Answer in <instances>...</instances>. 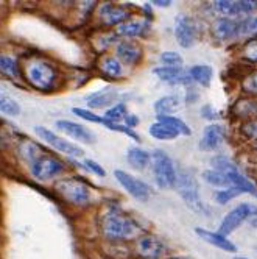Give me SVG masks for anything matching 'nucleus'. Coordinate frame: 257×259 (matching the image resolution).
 Here are the masks:
<instances>
[{"label":"nucleus","mask_w":257,"mask_h":259,"mask_svg":"<svg viewBox=\"0 0 257 259\" xmlns=\"http://www.w3.org/2000/svg\"><path fill=\"white\" fill-rule=\"evenodd\" d=\"M22 153L24 158L30 162L31 175L39 181H47L64 170V165L61 161L44 153L38 145L31 142L22 145Z\"/></svg>","instance_id":"f257e3e1"},{"label":"nucleus","mask_w":257,"mask_h":259,"mask_svg":"<svg viewBox=\"0 0 257 259\" xmlns=\"http://www.w3.org/2000/svg\"><path fill=\"white\" fill-rule=\"evenodd\" d=\"M103 233L109 239H117V240H125L131 239L139 233V228L136 225V222L131 220L130 217H126L120 211H111L103 217L101 222Z\"/></svg>","instance_id":"f03ea898"},{"label":"nucleus","mask_w":257,"mask_h":259,"mask_svg":"<svg viewBox=\"0 0 257 259\" xmlns=\"http://www.w3.org/2000/svg\"><path fill=\"white\" fill-rule=\"evenodd\" d=\"M25 77L33 88L48 92L57 86L58 72L48 61L33 60L25 69Z\"/></svg>","instance_id":"7ed1b4c3"},{"label":"nucleus","mask_w":257,"mask_h":259,"mask_svg":"<svg viewBox=\"0 0 257 259\" xmlns=\"http://www.w3.org/2000/svg\"><path fill=\"white\" fill-rule=\"evenodd\" d=\"M176 189H178V194L182 197L187 203V206L190 209H193L195 212H199V214H208L209 209L203 205V201L199 198V194H198V183L195 180V177L190 174V172H181L179 175H176Z\"/></svg>","instance_id":"20e7f679"},{"label":"nucleus","mask_w":257,"mask_h":259,"mask_svg":"<svg viewBox=\"0 0 257 259\" xmlns=\"http://www.w3.org/2000/svg\"><path fill=\"white\" fill-rule=\"evenodd\" d=\"M151 165L156 184L162 189L173 188L176 184V170L173 161L164 150H155L151 153Z\"/></svg>","instance_id":"39448f33"},{"label":"nucleus","mask_w":257,"mask_h":259,"mask_svg":"<svg viewBox=\"0 0 257 259\" xmlns=\"http://www.w3.org/2000/svg\"><path fill=\"white\" fill-rule=\"evenodd\" d=\"M34 132L44 142H47L50 147H53V149H57L58 152H61L64 155H69V156H73V158H81L84 155L81 147H78L77 144H73V142H69L67 139L58 136L57 133H53L52 130H48L45 126L38 125L34 128Z\"/></svg>","instance_id":"423d86ee"},{"label":"nucleus","mask_w":257,"mask_h":259,"mask_svg":"<svg viewBox=\"0 0 257 259\" xmlns=\"http://www.w3.org/2000/svg\"><path fill=\"white\" fill-rule=\"evenodd\" d=\"M58 189L60 192L70 201V203H75L78 206H84L90 201V191L86 184L77 178H67L63 180L58 184Z\"/></svg>","instance_id":"0eeeda50"},{"label":"nucleus","mask_w":257,"mask_h":259,"mask_svg":"<svg viewBox=\"0 0 257 259\" xmlns=\"http://www.w3.org/2000/svg\"><path fill=\"white\" fill-rule=\"evenodd\" d=\"M117 181L120 183V186L130 194L131 197H134L136 200L140 201H146L151 195V188L146 183H143L142 180L133 177L131 174H128L125 170H116L114 172Z\"/></svg>","instance_id":"6e6552de"},{"label":"nucleus","mask_w":257,"mask_h":259,"mask_svg":"<svg viewBox=\"0 0 257 259\" xmlns=\"http://www.w3.org/2000/svg\"><path fill=\"white\" fill-rule=\"evenodd\" d=\"M175 38L182 49H190L196 41V25L187 16L179 14L175 19Z\"/></svg>","instance_id":"1a4fd4ad"},{"label":"nucleus","mask_w":257,"mask_h":259,"mask_svg":"<svg viewBox=\"0 0 257 259\" xmlns=\"http://www.w3.org/2000/svg\"><path fill=\"white\" fill-rule=\"evenodd\" d=\"M251 206L252 205H249V203H242V205L235 206L231 212H228L226 217L222 222V225H220L218 234H222V236L226 237L228 234L235 231L245 220H248V215L251 212Z\"/></svg>","instance_id":"9d476101"},{"label":"nucleus","mask_w":257,"mask_h":259,"mask_svg":"<svg viewBox=\"0 0 257 259\" xmlns=\"http://www.w3.org/2000/svg\"><path fill=\"white\" fill-rule=\"evenodd\" d=\"M55 126H57L58 130H61V133L67 135L69 138L75 139L78 142H84V144H94L95 142L94 133L81 123L72 122V120H57L55 122Z\"/></svg>","instance_id":"9b49d317"},{"label":"nucleus","mask_w":257,"mask_h":259,"mask_svg":"<svg viewBox=\"0 0 257 259\" xmlns=\"http://www.w3.org/2000/svg\"><path fill=\"white\" fill-rule=\"evenodd\" d=\"M136 251L139 253L140 257L145 259H158L164 253V244L161 239L151 234H145L137 239L136 242Z\"/></svg>","instance_id":"f8f14e48"},{"label":"nucleus","mask_w":257,"mask_h":259,"mask_svg":"<svg viewBox=\"0 0 257 259\" xmlns=\"http://www.w3.org/2000/svg\"><path fill=\"white\" fill-rule=\"evenodd\" d=\"M155 75H158L162 81L170 83V84H189L192 83V78L189 72H186L182 67H156Z\"/></svg>","instance_id":"ddd939ff"},{"label":"nucleus","mask_w":257,"mask_h":259,"mask_svg":"<svg viewBox=\"0 0 257 259\" xmlns=\"http://www.w3.org/2000/svg\"><path fill=\"white\" fill-rule=\"evenodd\" d=\"M223 139H225L223 126H220L217 123L208 125L203 132V136H201V139H199V149L204 150V152L215 150L217 147L223 142Z\"/></svg>","instance_id":"4468645a"},{"label":"nucleus","mask_w":257,"mask_h":259,"mask_svg":"<svg viewBox=\"0 0 257 259\" xmlns=\"http://www.w3.org/2000/svg\"><path fill=\"white\" fill-rule=\"evenodd\" d=\"M100 17L106 25H120L130 17V11L123 7L113 5V4H105L100 8Z\"/></svg>","instance_id":"2eb2a0df"},{"label":"nucleus","mask_w":257,"mask_h":259,"mask_svg":"<svg viewBox=\"0 0 257 259\" xmlns=\"http://www.w3.org/2000/svg\"><path fill=\"white\" fill-rule=\"evenodd\" d=\"M195 233H196L201 239H203V240H206L208 244H211V245H214V247H217V248H220V250H225V251H229V253H235V251H237V247L231 242L229 239H226V237L222 236V234L212 233V231L204 230V228H201V227L195 228Z\"/></svg>","instance_id":"dca6fc26"},{"label":"nucleus","mask_w":257,"mask_h":259,"mask_svg":"<svg viewBox=\"0 0 257 259\" xmlns=\"http://www.w3.org/2000/svg\"><path fill=\"white\" fill-rule=\"evenodd\" d=\"M116 55H117V60L120 63H125V64H136L139 63L140 57H142V50L137 44L134 42H128V41H123V42H119L117 47H116Z\"/></svg>","instance_id":"f3484780"},{"label":"nucleus","mask_w":257,"mask_h":259,"mask_svg":"<svg viewBox=\"0 0 257 259\" xmlns=\"http://www.w3.org/2000/svg\"><path fill=\"white\" fill-rule=\"evenodd\" d=\"M119 97V92L114 89H101L86 97V103L90 108H106L111 106Z\"/></svg>","instance_id":"a211bd4d"},{"label":"nucleus","mask_w":257,"mask_h":259,"mask_svg":"<svg viewBox=\"0 0 257 259\" xmlns=\"http://www.w3.org/2000/svg\"><path fill=\"white\" fill-rule=\"evenodd\" d=\"M126 159L134 169L145 170L151 164V153L140 149V147H130L126 153Z\"/></svg>","instance_id":"6ab92c4d"},{"label":"nucleus","mask_w":257,"mask_h":259,"mask_svg":"<svg viewBox=\"0 0 257 259\" xmlns=\"http://www.w3.org/2000/svg\"><path fill=\"white\" fill-rule=\"evenodd\" d=\"M148 28H150V24L146 21L128 19L119 25V33L122 36H126V38H136V36H142Z\"/></svg>","instance_id":"aec40b11"},{"label":"nucleus","mask_w":257,"mask_h":259,"mask_svg":"<svg viewBox=\"0 0 257 259\" xmlns=\"http://www.w3.org/2000/svg\"><path fill=\"white\" fill-rule=\"evenodd\" d=\"M212 31L218 41H228L237 34V24L229 19H218L214 22Z\"/></svg>","instance_id":"412c9836"},{"label":"nucleus","mask_w":257,"mask_h":259,"mask_svg":"<svg viewBox=\"0 0 257 259\" xmlns=\"http://www.w3.org/2000/svg\"><path fill=\"white\" fill-rule=\"evenodd\" d=\"M181 108V100L178 96H165L155 103V111L158 116H172Z\"/></svg>","instance_id":"4be33fe9"},{"label":"nucleus","mask_w":257,"mask_h":259,"mask_svg":"<svg viewBox=\"0 0 257 259\" xmlns=\"http://www.w3.org/2000/svg\"><path fill=\"white\" fill-rule=\"evenodd\" d=\"M189 75L192 78V81H196L198 84L208 88L211 84L212 75H214V70L211 66H204V64H196L192 66L189 70Z\"/></svg>","instance_id":"5701e85b"},{"label":"nucleus","mask_w":257,"mask_h":259,"mask_svg":"<svg viewBox=\"0 0 257 259\" xmlns=\"http://www.w3.org/2000/svg\"><path fill=\"white\" fill-rule=\"evenodd\" d=\"M100 69L109 78H117L122 77L123 73V66L122 63L116 58V57H105L100 61Z\"/></svg>","instance_id":"b1692460"},{"label":"nucleus","mask_w":257,"mask_h":259,"mask_svg":"<svg viewBox=\"0 0 257 259\" xmlns=\"http://www.w3.org/2000/svg\"><path fill=\"white\" fill-rule=\"evenodd\" d=\"M148 133L155 139H159V141H172V139H176L179 136V133L175 132L173 128H170L169 125H165V123H161V122H155L150 126Z\"/></svg>","instance_id":"393cba45"},{"label":"nucleus","mask_w":257,"mask_h":259,"mask_svg":"<svg viewBox=\"0 0 257 259\" xmlns=\"http://www.w3.org/2000/svg\"><path fill=\"white\" fill-rule=\"evenodd\" d=\"M158 122L169 125L170 128L175 130V132H178L179 135H184V136H190L192 135L190 126L186 122H182L181 119L175 117V116H158Z\"/></svg>","instance_id":"a878e982"},{"label":"nucleus","mask_w":257,"mask_h":259,"mask_svg":"<svg viewBox=\"0 0 257 259\" xmlns=\"http://www.w3.org/2000/svg\"><path fill=\"white\" fill-rule=\"evenodd\" d=\"M0 113L11 116V117H16V116L21 114L19 103H17L14 99L8 97L7 94H4L2 91H0Z\"/></svg>","instance_id":"bb28decb"},{"label":"nucleus","mask_w":257,"mask_h":259,"mask_svg":"<svg viewBox=\"0 0 257 259\" xmlns=\"http://www.w3.org/2000/svg\"><path fill=\"white\" fill-rule=\"evenodd\" d=\"M211 164H212L214 170H217V172H220V174H223V175H228V174H231V172H237V170H238L237 164L232 162V161H231L229 158H226V156H214L212 161H211Z\"/></svg>","instance_id":"cd10ccee"},{"label":"nucleus","mask_w":257,"mask_h":259,"mask_svg":"<svg viewBox=\"0 0 257 259\" xmlns=\"http://www.w3.org/2000/svg\"><path fill=\"white\" fill-rule=\"evenodd\" d=\"M126 114H128L126 113V105L125 103H117V105L111 106L109 109H106L103 119H105V123L106 122L108 123H119L120 120L125 119Z\"/></svg>","instance_id":"c85d7f7f"},{"label":"nucleus","mask_w":257,"mask_h":259,"mask_svg":"<svg viewBox=\"0 0 257 259\" xmlns=\"http://www.w3.org/2000/svg\"><path fill=\"white\" fill-rule=\"evenodd\" d=\"M203 178L209 184L215 186V188H225V189L232 188L231 181L228 180V177L223 175V174H220V172H217V170H206V172H203Z\"/></svg>","instance_id":"c756f323"},{"label":"nucleus","mask_w":257,"mask_h":259,"mask_svg":"<svg viewBox=\"0 0 257 259\" xmlns=\"http://www.w3.org/2000/svg\"><path fill=\"white\" fill-rule=\"evenodd\" d=\"M242 194H243L242 189H238V188L232 186V188H228V189H223V191L215 192L214 198H215L217 203H220V205H226L228 201H231L232 198H235V197H238V195H242Z\"/></svg>","instance_id":"7c9ffc66"},{"label":"nucleus","mask_w":257,"mask_h":259,"mask_svg":"<svg viewBox=\"0 0 257 259\" xmlns=\"http://www.w3.org/2000/svg\"><path fill=\"white\" fill-rule=\"evenodd\" d=\"M214 10L223 16H238L237 4L229 2V0H217L214 2Z\"/></svg>","instance_id":"2f4dec72"},{"label":"nucleus","mask_w":257,"mask_h":259,"mask_svg":"<svg viewBox=\"0 0 257 259\" xmlns=\"http://www.w3.org/2000/svg\"><path fill=\"white\" fill-rule=\"evenodd\" d=\"M161 61L167 67H181L182 66V57L176 52H164L161 53Z\"/></svg>","instance_id":"473e14b6"},{"label":"nucleus","mask_w":257,"mask_h":259,"mask_svg":"<svg viewBox=\"0 0 257 259\" xmlns=\"http://www.w3.org/2000/svg\"><path fill=\"white\" fill-rule=\"evenodd\" d=\"M0 70L5 72L7 75L17 77V64L13 58L5 57V55H0Z\"/></svg>","instance_id":"72a5a7b5"},{"label":"nucleus","mask_w":257,"mask_h":259,"mask_svg":"<svg viewBox=\"0 0 257 259\" xmlns=\"http://www.w3.org/2000/svg\"><path fill=\"white\" fill-rule=\"evenodd\" d=\"M72 113L73 114H77L78 117L87 120V122H92V123H105V119L94 114L92 111H89V109H83V108H72Z\"/></svg>","instance_id":"f704fd0d"},{"label":"nucleus","mask_w":257,"mask_h":259,"mask_svg":"<svg viewBox=\"0 0 257 259\" xmlns=\"http://www.w3.org/2000/svg\"><path fill=\"white\" fill-rule=\"evenodd\" d=\"M257 33V17H248L240 25H237V34Z\"/></svg>","instance_id":"c9c22d12"},{"label":"nucleus","mask_w":257,"mask_h":259,"mask_svg":"<svg viewBox=\"0 0 257 259\" xmlns=\"http://www.w3.org/2000/svg\"><path fill=\"white\" fill-rule=\"evenodd\" d=\"M109 130H114V132H119V133H125L126 136H130V138H133L134 141H140V138H139V135L134 132L133 128H128L126 125H120V123H105Z\"/></svg>","instance_id":"e433bc0d"},{"label":"nucleus","mask_w":257,"mask_h":259,"mask_svg":"<svg viewBox=\"0 0 257 259\" xmlns=\"http://www.w3.org/2000/svg\"><path fill=\"white\" fill-rule=\"evenodd\" d=\"M84 167H86L87 170H90L92 174L98 175V177H105V175H106L105 169L101 167V165H100L97 161H94V159H84Z\"/></svg>","instance_id":"4c0bfd02"},{"label":"nucleus","mask_w":257,"mask_h":259,"mask_svg":"<svg viewBox=\"0 0 257 259\" xmlns=\"http://www.w3.org/2000/svg\"><path fill=\"white\" fill-rule=\"evenodd\" d=\"M242 133L249 138V139H257V120H251V122H246L243 126H242Z\"/></svg>","instance_id":"58836bf2"},{"label":"nucleus","mask_w":257,"mask_h":259,"mask_svg":"<svg viewBox=\"0 0 257 259\" xmlns=\"http://www.w3.org/2000/svg\"><path fill=\"white\" fill-rule=\"evenodd\" d=\"M237 4V10H238V14H243V13H249V11H252L255 7H257V4L255 2H251V0H240V2H235Z\"/></svg>","instance_id":"ea45409f"},{"label":"nucleus","mask_w":257,"mask_h":259,"mask_svg":"<svg viewBox=\"0 0 257 259\" xmlns=\"http://www.w3.org/2000/svg\"><path fill=\"white\" fill-rule=\"evenodd\" d=\"M201 117L203 119H209V120H214L218 117V113L217 109L212 106V105H204L203 108H201Z\"/></svg>","instance_id":"a19ab883"},{"label":"nucleus","mask_w":257,"mask_h":259,"mask_svg":"<svg viewBox=\"0 0 257 259\" xmlns=\"http://www.w3.org/2000/svg\"><path fill=\"white\" fill-rule=\"evenodd\" d=\"M245 57L251 61H257V41H251L245 47Z\"/></svg>","instance_id":"79ce46f5"},{"label":"nucleus","mask_w":257,"mask_h":259,"mask_svg":"<svg viewBox=\"0 0 257 259\" xmlns=\"http://www.w3.org/2000/svg\"><path fill=\"white\" fill-rule=\"evenodd\" d=\"M243 86H245L246 91L255 92V94H257V73H252V75H249V77L245 80Z\"/></svg>","instance_id":"37998d69"},{"label":"nucleus","mask_w":257,"mask_h":259,"mask_svg":"<svg viewBox=\"0 0 257 259\" xmlns=\"http://www.w3.org/2000/svg\"><path fill=\"white\" fill-rule=\"evenodd\" d=\"M123 120H125V123H126L128 128H134V126L139 125V117L134 116V114H126Z\"/></svg>","instance_id":"c03bdc74"},{"label":"nucleus","mask_w":257,"mask_h":259,"mask_svg":"<svg viewBox=\"0 0 257 259\" xmlns=\"http://www.w3.org/2000/svg\"><path fill=\"white\" fill-rule=\"evenodd\" d=\"M248 222H249V225L257 228V206H251V212L248 215Z\"/></svg>","instance_id":"a18cd8bd"},{"label":"nucleus","mask_w":257,"mask_h":259,"mask_svg":"<svg viewBox=\"0 0 257 259\" xmlns=\"http://www.w3.org/2000/svg\"><path fill=\"white\" fill-rule=\"evenodd\" d=\"M153 5H158V7H169V5H172V2H169V0H167V2H158V0H155Z\"/></svg>","instance_id":"49530a36"},{"label":"nucleus","mask_w":257,"mask_h":259,"mask_svg":"<svg viewBox=\"0 0 257 259\" xmlns=\"http://www.w3.org/2000/svg\"><path fill=\"white\" fill-rule=\"evenodd\" d=\"M170 259H192V257H187V256H176V257H170Z\"/></svg>","instance_id":"de8ad7c7"},{"label":"nucleus","mask_w":257,"mask_h":259,"mask_svg":"<svg viewBox=\"0 0 257 259\" xmlns=\"http://www.w3.org/2000/svg\"><path fill=\"white\" fill-rule=\"evenodd\" d=\"M232 259H249V257H242V256H235V257H232Z\"/></svg>","instance_id":"09e8293b"},{"label":"nucleus","mask_w":257,"mask_h":259,"mask_svg":"<svg viewBox=\"0 0 257 259\" xmlns=\"http://www.w3.org/2000/svg\"><path fill=\"white\" fill-rule=\"evenodd\" d=\"M254 111H255V113H257V105H255V106H254Z\"/></svg>","instance_id":"8fccbe9b"}]
</instances>
